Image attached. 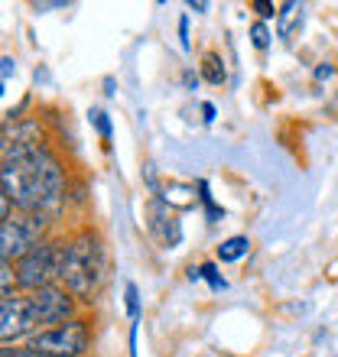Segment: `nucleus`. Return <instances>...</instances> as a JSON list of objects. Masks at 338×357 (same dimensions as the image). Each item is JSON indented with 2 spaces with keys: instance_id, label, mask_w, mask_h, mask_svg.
Here are the masks:
<instances>
[{
  "instance_id": "nucleus-1",
  "label": "nucleus",
  "mask_w": 338,
  "mask_h": 357,
  "mask_svg": "<svg viewBox=\"0 0 338 357\" xmlns=\"http://www.w3.org/2000/svg\"><path fill=\"white\" fill-rule=\"evenodd\" d=\"M0 182L7 188L10 202L23 211V215L52 218L62 208V192H66V178L62 166L46 146H33L17 156L0 162Z\"/></svg>"
},
{
  "instance_id": "nucleus-2",
  "label": "nucleus",
  "mask_w": 338,
  "mask_h": 357,
  "mask_svg": "<svg viewBox=\"0 0 338 357\" xmlns=\"http://www.w3.org/2000/svg\"><path fill=\"white\" fill-rule=\"evenodd\" d=\"M104 273H108V257H104V247L94 234H78L72 244H66L59 280L66 282V289L72 296L91 302V296L101 289Z\"/></svg>"
},
{
  "instance_id": "nucleus-3",
  "label": "nucleus",
  "mask_w": 338,
  "mask_h": 357,
  "mask_svg": "<svg viewBox=\"0 0 338 357\" xmlns=\"http://www.w3.org/2000/svg\"><path fill=\"white\" fill-rule=\"evenodd\" d=\"M91 348V331L88 321H66L49 331H36L29 338V351L46 357H82Z\"/></svg>"
},
{
  "instance_id": "nucleus-4",
  "label": "nucleus",
  "mask_w": 338,
  "mask_h": 357,
  "mask_svg": "<svg viewBox=\"0 0 338 357\" xmlns=\"http://www.w3.org/2000/svg\"><path fill=\"white\" fill-rule=\"evenodd\" d=\"M62 250L66 244H39L33 247L17 266V286L20 289H46L52 280H59V266H62Z\"/></svg>"
},
{
  "instance_id": "nucleus-5",
  "label": "nucleus",
  "mask_w": 338,
  "mask_h": 357,
  "mask_svg": "<svg viewBox=\"0 0 338 357\" xmlns=\"http://www.w3.org/2000/svg\"><path fill=\"white\" fill-rule=\"evenodd\" d=\"M43 227H46V218L36 215H10L3 225H0V257L3 260H23V257L39 247V237H43Z\"/></svg>"
},
{
  "instance_id": "nucleus-6",
  "label": "nucleus",
  "mask_w": 338,
  "mask_h": 357,
  "mask_svg": "<svg viewBox=\"0 0 338 357\" xmlns=\"http://www.w3.org/2000/svg\"><path fill=\"white\" fill-rule=\"evenodd\" d=\"M36 328H39V315L29 296H7V299H0V341L29 338Z\"/></svg>"
},
{
  "instance_id": "nucleus-7",
  "label": "nucleus",
  "mask_w": 338,
  "mask_h": 357,
  "mask_svg": "<svg viewBox=\"0 0 338 357\" xmlns=\"http://www.w3.org/2000/svg\"><path fill=\"white\" fill-rule=\"evenodd\" d=\"M33 305H36V315H39V325H59V321H66L75 309V302L68 299V292L62 286H46V289H39L29 296Z\"/></svg>"
},
{
  "instance_id": "nucleus-8",
  "label": "nucleus",
  "mask_w": 338,
  "mask_h": 357,
  "mask_svg": "<svg viewBox=\"0 0 338 357\" xmlns=\"http://www.w3.org/2000/svg\"><path fill=\"white\" fill-rule=\"evenodd\" d=\"M33 146H43V133L33 121H13L0 127V162L23 150H33Z\"/></svg>"
},
{
  "instance_id": "nucleus-9",
  "label": "nucleus",
  "mask_w": 338,
  "mask_h": 357,
  "mask_svg": "<svg viewBox=\"0 0 338 357\" xmlns=\"http://www.w3.org/2000/svg\"><path fill=\"white\" fill-rule=\"evenodd\" d=\"M150 231L160 237V244H166V247H176L179 237H182V227H179V221L166 211L163 202H153L150 205Z\"/></svg>"
},
{
  "instance_id": "nucleus-10",
  "label": "nucleus",
  "mask_w": 338,
  "mask_h": 357,
  "mask_svg": "<svg viewBox=\"0 0 338 357\" xmlns=\"http://www.w3.org/2000/svg\"><path fill=\"white\" fill-rule=\"evenodd\" d=\"M300 26H302V7L300 3H283L280 13H277V36L290 39Z\"/></svg>"
},
{
  "instance_id": "nucleus-11",
  "label": "nucleus",
  "mask_w": 338,
  "mask_h": 357,
  "mask_svg": "<svg viewBox=\"0 0 338 357\" xmlns=\"http://www.w3.org/2000/svg\"><path fill=\"white\" fill-rule=\"evenodd\" d=\"M247 250H251V241H247V237H241V234L228 237L225 244L218 247V260H221V264H235V260H241Z\"/></svg>"
},
{
  "instance_id": "nucleus-12",
  "label": "nucleus",
  "mask_w": 338,
  "mask_h": 357,
  "mask_svg": "<svg viewBox=\"0 0 338 357\" xmlns=\"http://www.w3.org/2000/svg\"><path fill=\"white\" fill-rule=\"evenodd\" d=\"M202 78L205 82H212V85H225V62H221V56L218 52H205V59H202Z\"/></svg>"
},
{
  "instance_id": "nucleus-13",
  "label": "nucleus",
  "mask_w": 338,
  "mask_h": 357,
  "mask_svg": "<svg viewBox=\"0 0 338 357\" xmlns=\"http://www.w3.org/2000/svg\"><path fill=\"white\" fill-rule=\"evenodd\" d=\"M163 202H166V205H176V208H189L192 202H196V188H192V185H179V182H169Z\"/></svg>"
},
{
  "instance_id": "nucleus-14",
  "label": "nucleus",
  "mask_w": 338,
  "mask_h": 357,
  "mask_svg": "<svg viewBox=\"0 0 338 357\" xmlns=\"http://www.w3.org/2000/svg\"><path fill=\"white\" fill-rule=\"evenodd\" d=\"M13 289H17V270L0 257V299H7V296H13Z\"/></svg>"
},
{
  "instance_id": "nucleus-15",
  "label": "nucleus",
  "mask_w": 338,
  "mask_h": 357,
  "mask_svg": "<svg viewBox=\"0 0 338 357\" xmlns=\"http://www.w3.org/2000/svg\"><path fill=\"white\" fill-rule=\"evenodd\" d=\"M198 280H208V286L215 292H225L228 289V282L221 280V273L215 270V264H205V266H198Z\"/></svg>"
},
{
  "instance_id": "nucleus-16",
  "label": "nucleus",
  "mask_w": 338,
  "mask_h": 357,
  "mask_svg": "<svg viewBox=\"0 0 338 357\" xmlns=\"http://www.w3.org/2000/svg\"><path fill=\"white\" fill-rule=\"evenodd\" d=\"M270 29H267V23H254V26H251V43H254V46H257V49H267V46H270Z\"/></svg>"
},
{
  "instance_id": "nucleus-17",
  "label": "nucleus",
  "mask_w": 338,
  "mask_h": 357,
  "mask_svg": "<svg viewBox=\"0 0 338 357\" xmlns=\"http://www.w3.org/2000/svg\"><path fill=\"white\" fill-rule=\"evenodd\" d=\"M127 315H131V321L140 319V296H137L133 282H127Z\"/></svg>"
},
{
  "instance_id": "nucleus-18",
  "label": "nucleus",
  "mask_w": 338,
  "mask_h": 357,
  "mask_svg": "<svg viewBox=\"0 0 338 357\" xmlns=\"http://www.w3.org/2000/svg\"><path fill=\"white\" fill-rule=\"evenodd\" d=\"M91 121H94V127H98V133H101V137H111V123H108V114H104V111H94Z\"/></svg>"
},
{
  "instance_id": "nucleus-19",
  "label": "nucleus",
  "mask_w": 338,
  "mask_h": 357,
  "mask_svg": "<svg viewBox=\"0 0 338 357\" xmlns=\"http://www.w3.org/2000/svg\"><path fill=\"white\" fill-rule=\"evenodd\" d=\"M10 205H13V202H10L7 188H3V182H0V225H3V221L10 218Z\"/></svg>"
},
{
  "instance_id": "nucleus-20",
  "label": "nucleus",
  "mask_w": 338,
  "mask_h": 357,
  "mask_svg": "<svg viewBox=\"0 0 338 357\" xmlns=\"http://www.w3.org/2000/svg\"><path fill=\"white\" fill-rule=\"evenodd\" d=\"M254 10H257V13H260L263 20H270V17H277V7H273V3H267V0H254L251 3Z\"/></svg>"
},
{
  "instance_id": "nucleus-21",
  "label": "nucleus",
  "mask_w": 338,
  "mask_h": 357,
  "mask_svg": "<svg viewBox=\"0 0 338 357\" xmlns=\"http://www.w3.org/2000/svg\"><path fill=\"white\" fill-rule=\"evenodd\" d=\"M0 357H46V354H36V351H17V348H3L0 351Z\"/></svg>"
},
{
  "instance_id": "nucleus-22",
  "label": "nucleus",
  "mask_w": 338,
  "mask_h": 357,
  "mask_svg": "<svg viewBox=\"0 0 338 357\" xmlns=\"http://www.w3.org/2000/svg\"><path fill=\"white\" fill-rule=\"evenodd\" d=\"M179 36H182V49H189V20H179Z\"/></svg>"
},
{
  "instance_id": "nucleus-23",
  "label": "nucleus",
  "mask_w": 338,
  "mask_h": 357,
  "mask_svg": "<svg viewBox=\"0 0 338 357\" xmlns=\"http://www.w3.org/2000/svg\"><path fill=\"white\" fill-rule=\"evenodd\" d=\"M316 78H319V82L332 78V66H319V68H316Z\"/></svg>"
},
{
  "instance_id": "nucleus-24",
  "label": "nucleus",
  "mask_w": 338,
  "mask_h": 357,
  "mask_svg": "<svg viewBox=\"0 0 338 357\" xmlns=\"http://www.w3.org/2000/svg\"><path fill=\"white\" fill-rule=\"evenodd\" d=\"M202 114H205V123L215 121V107H212V104H202Z\"/></svg>"
},
{
  "instance_id": "nucleus-25",
  "label": "nucleus",
  "mask_w": 338,
  "mask_h": 357,
  "mask_svg": "<svg viewBox=\"0 0 338 357\" xmlns=\"http://www.w3.org/2000/svg\"><path fill=\"white\" fill-rule=\"evenodd\" d=\"M189 10H196V13H205L208 3H196V0H192V3H189Z\"/></svg>"
}]
</instances>
